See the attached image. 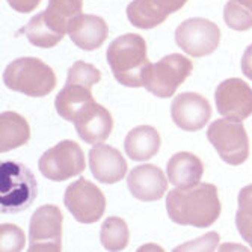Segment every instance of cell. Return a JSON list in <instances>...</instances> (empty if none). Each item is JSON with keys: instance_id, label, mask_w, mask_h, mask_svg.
I'll return each instance as SVG.
<instances>
[{"instance_id": "cell-1", "label": "cell", "mask_w": 252, "mask_h": 252, "mask_svg": "<svg viewBox=\"0 0 252 252\" xmlns=\"http://www.w3.org/2000/svg\"><path fill=\"white\" fill-rule=\"evenodd\" d=\"M222 204L218 189L210 183L172 189L166 196V212L177 225L207 228L220 216Z\"/></svg>"}, {"instance_id": "cell-2", "label": "cell", "mask_w": 252, "mask_h": 252, "mask_svg": "<svg viewBox=\"0 0 252 252\" xmlns=\"http://www.w3.org/2000/svg\"><path fill=\"white\" fill-rule=\"evenodd\" d=\"M107 63L113 77L127 88L144 86V74L150 66L147 42L137 33H126L107 47Z\"/></svg>"}, {"instance_id": "cell-3", "label": "cell", "mask_w": 252, "mask_h": 252, "mask_svg": "<svg viewBox=\"0 0 252 252\" xmlns=\"http://www.w3.org/2000/svg\"><path fill=\"white\" fill-rule=\"evenodd\" d=\"M3 83L15 93L29 97H45L56 88V74L52 68L36 58L12 61L3 71Z\"/></svg>"}, {"instance_id": "cell-4", "label": "cell", "mask_w": 252, "mask_h": 252, "mask_svg": "<svg viewBox=\"0 0 252 252\" xmlns=\"http://www.w3.org/2000/svg\"><path fill=\"white\" fill-rule=\"evenodd\" d=\"M38 185L31 169L23 163L0 165V209L5 215L20 213L31 207L36 198Z\"/></svg>"}, {"instance_id": "cell-5", "label": "cell", "mask_w": 252, "mask_h": 252, "mask_svg": "<svg viewBox=\"0 0 252 252\" xmlns=\"http://www.w3.org/2000/svg\"><path fill=\"white\" fill-rule=\"evenodd\" d=\"M192 70L193 63L189 58L178 53L168 55L156 63H150L144 74V86L158 98H169L190 76Z\"/></svg>"}, {"instance_id": "cell-6", "label": "cell", "mask_w": 252, "mask_h": 252, "mask_svg": "<svg viewBox=\"0 0 252 252\" xmlns=\"http://www.w3.org/2000/svg\"><path fill=\"white\" fill-rule=\"evenodd\" d=\"M207 139L228 165H242L249 157V137L245 127L233 120H216L207 128Z\"/></svg>"}, {"instance_id": "cell-7", "label": "cell", "mask_w": 252, "mask_h": 252, "mask_svg": "<svg viewBox=\"0 0 252 252\" xmlns=\"http://www.w3.org/2000/svg\"><path fill=\"white\" fill-rule=\"evenodd\" d=\"M39 172L52 181H65L85 171V154L74 141H61L39 158Z\"/></svg>"}, {"instance_id": "cell-8", "label": "cell", "mask_w": 252, "mask_h": 252, "mask_svg": "<svg viewBox=\"0 0 252 252\" xmlns=\"http://www.w3.org/2000/svg\"><path fill=\"white\" fill-rule=\"evenodd\" d=\"M63 204L71 216L80 223H94L100 220L106 210V198L103 192L83 177L66 188Z\"/></svg>"}, {"instance_id": "cell-9", "label": "cell", "mask_w": 252, "mask_h": 252, "mask_svg": "<svg viewBox=\"0 0 252 252\" xmlns=\"http://www.w3.org/2000/svg\"><path fill=\"white\" fill-rule=\"evenodd\" d=\"M63 216L58 205L47 204L39 207L31 218L29 251L59 252L62 251Z\"/></svg>"}, {"instance_id": "cell-10", "label": "cell", "mask_w": 252, "mask_h": 252, "mask_svg": "<svg viewBox=\"0 0 252 252\" xmlns=\"http://www.w3.org/2000/svg\"><path fill=\"white\" fill-rule=\"evenodd\" d=\"M220 42V31L213 21L189 18L175 29V44L189 56L202 58L212 55Z\"/></svg>"}, {"instance_id": "cell-11", "label": "cell", "mask_w": 252, "mask_h": 252, "mask_svg": "<svg viewBox=\"0 0 252 252\" xmlns=\"http://www.w3.org/2000/svg\"><path fill=\"white\" fill-rule=\"evenodd\" d=\"M218 112L223 118L237 123L252 115V88L240 79H226L220 82L215 93Z\"/></svg>"}, {"instance_id": "cell-12", "label": "cell", "mask_w": 252, "mask_h": 252, "mask_svg": "<svg viewBox=\"0 0 252 252\" xmlns=\"http://www.w3.org/2000/svg\"><path fill=\"white\" fill-rule=\"evenodd\" d=\"M171 117L177 127L186 131H198L209 123L212 106L207 98L196 93H183L171 104Z\"/></svg>"}, {"instance_id": "cell-13", "label": "cell", "mask_w": 252, "mask_h": 252, "mask_svg": "<svg viewBox=\"0 0 252 252\" xmlns=\"http://www.w3.org/2000/svg\"><path fill=\"white\" fill-rule=\"evenodd\" d=\"M73 123L80 139L91 145L106 141L113 128V118L109 110L95 100L83 106L77 112Z\"/></svg>"}, {"instance_id": "cell-14", "label": "cell", "mask_w": 252, "mask_h": 252, "mask_svg": "<svg viewBox=\"0 0 252 252\" xmlns=\"http://www.w3.org/2000/svg\"><path fill=\"white\" fill-rule=\"evenodd\" d=\"M124 156L107 144H97L89 151V169L94 178L104 185H115L127 174Z\"/></svg>"}, {"instance_id": "cell-15", "label": "cell", "mask_w": 252, "mask_h": 252, "mask_svg": "<svg viewBox=\"0 0 252 252\" xmlns=\"http://www.w3.org/2000/svg\"><path fill=\"white\" fill-rule=\"evenodd\" d=\"M127 188L136 199L153 202L165 195L168 181L160 168L154 165H139L130 171Z\"/></svg>"}, {"instance_id": "cell-16", "label": "cell", "mask_w": 252, "mask_h": 252, "mask_svg": "<svg viewBox=\"0 0 252 252\" xmlns=\"http://www.w3.org/2000/svg\"><path fill=\"white\" fill-rule=\"evenodd\" d=\"M68 35L79 49L91 52L101 47L109 35V29L101 17L80 14L71 21Z\"/></svg>"}, {"instance_id": "cell-17", "label": "cell", "mask_w": 252, "mask_h": 252, "mask_svg": "<svg viewBox=\"0 0 252 252\" xmlns=\"http://www.w3.org/2000/svg\"><path fill=\"white\" fill-rule=\"evenodd\" d=\"M204 165L192 153L181 151L174 154L166 165V175L175 188H190L201 181Z\"/></svg>"}, {"instance_id": "cell-18", "label": "cell", "mask_w": 252, "mask_h": 252, "mask_svg": "<svg viewBox=\"0 0 252 252\" xmlns=\"http://www.w3.org/2000/svg\"><path fill=\"white\" fill-rule=\"evenodd\" d=\"M160 134L151 126L131 128L124 141V150L134 162H145L153 158L160 150Z\"/></svg>"}, {"instance_id": "cell-19", "label": "cell", "mask_w": 252, "mask_h": 252, "mask_svg": "<svg viewBox=\"0 0 252 252\" xmlns=\"http://www.w3.org/2000/svg\"><path fill=\"white\" fill-rule=\"evenodd\" d=\"M31 139L28 121L15 112H3L0 115V151L8 153L26 145Z\"/></svg>"}, {"instance_id": "cell-20", "label": "cell", "mask_w": 252, "mask_h": 252, "mask_svg": "<svg viewBox=\"0 0 252 252\" xmlns=\"http://www.w3.org/2000/svg\"><path fill=\"white\" fill-rule=\"evenodd\" d=\"M91 101H94L91 88L77 83H65L63 89L55 100V106L59 117H62L65 121L73 123L77 112Z\"/></svg>"}, {"instance_id": "cell-21", "label": "cell", "mask_w": 252, "mask_h": 252, "mask_svg": "<svg viewBox=\"0 0 252 252\" xmlns=\"http://www.w3.org/2000/svg\"><path fill=\"white\" fill-rule=\"evenodd\" d=\"M83 0H49V6L44 14L45 23L59 35L68 33L71 21L82 14Z\"/></svg>"}, {"instance_id": "cell-22", "label": "cell", "mask_w": 252, "mask_h": 252, "mask_svg": "<svg viewBox=\"0 0 252 252\" xmlns=\"http://www.w3.org/2000/svg\"><path fill=\"white\" fill-rule=\"evenodd\" d=\"M127 18L137 29H154L168 18L160 12L153 0H133L127 6Z\"/></svg>"}, {"instance_id": "cell-23", "label": "cell", "mask_w": 252, "mask_h": 252, "mask_svg": "<svg viewBox=\"0 0 252 252\" xmlns=\"http://www.w3.org/2000/svg\"><path fill=\"white\" fill-rule=\"evenodd\" d=\"M128 226L124 219L110 216L103 222L100 231V242L106 251L118 252L126 249L128 245Z\"/></svg>"}, {"instance_id": "cell-24", "label": "cell", "mask_w": 252, "mask_h": 252, "mask_svg": "<svg viewBox=\"0 0 252 252\" xmlns=\"http://www.w3.org/2000/svg\"><path fill=\"white\" fill-rule=\"evenodd\" d=\"M26 38L29 39L31 44L36 45V47H42V49H50L55 47L56 44L61 42V39L63 38L62 35L56 33L47 23L44 20V14L39 12L36 14L28 25L23 29Z\"/></svg>"}, {"instance_id": "cell-25", "label": "cell", "mask_w": 252, "mask_h": 252, "mask_svg": "<svg viewBox=\"0 0 252 252\" xmlns=\"http://www.w3.org/2000/svg\"><path fill=\"white\" fill-rule=\"evenodd\" d=\"M239 210L236 213V226L242 239L252 248V185L245 186L237 198Z\"/></svg>"}, {"instance_id": "cell-26", "label": "cell", "mask_w": 252, "mask_h": 252, "mask_svg": "<svg viewBox=\"0 0 252 252\" xmlns=\"http://www.w3.org/2000/svg\"><path fill=\"white\" fill-rule=\"evenodd\" d=\"M223 20L226 26L233 31L245 32L252 29V11L239 3L237 0H228L226 2L223 8Z\"/></svg>"}, {"instance_id": "cell-27", "label": "cell", "mask_w": 252, "mask_h": 252, "mask_svg": "<svg viewBox=\"0 0 252 252\" xmlns=\"http://www.w3.org/2000/svg\"><path fill=\"white\" fill-rule=\"evenodd\" d=\"M101 79V73L93 63H88L83 61H77L70 70H68L66 83H77L88 88H93Z\"/></svg>"}, {"instance_id": "cell-28", "label": "cell", "mask_w": 252, "mask_h": 252, "mask_svg": "<svg viewBox=\"0 0 252 252\" xmlns=\"http://www.w3.org/2000/svg\"><path fill=\"white\" fill-rule=\"evenodd\" d=\"M25 245H26V239H25V233L21 231V228L12 223H5L0 226V249H2V252L3 251L18 252L25 248Z\"/></svg>"}, {"instance_id": "cell-29", "label": "cell", "mask_w": 252, "mask_h": 252, "mask_svg": "<svg viewBox=\"0 0 252 252\" xmlns=\"http://www.w3.org/2000/svg\"><path fill=\"white\" fill-rule=\"evenodd\" d=\"M218 243H219L218 233H209V234L202 236L201 239H196L189 243L177 246L174 251L175 252H180V251H215Z\"/></svg>"}, {"instance_id": "cell-30", "label": "cell", "mask_w": 252, "mask_h": 252, "mask_svg": "<svg viewBox=\"0 0 252 252\" xmlns=\"http://www.w3.org/2000/svg\"><path fill=\"white\" fill-rule=\"evenodd\" d=\"M188 0H153V3L156 5V8L162 12L163 15H169L172 12L180 11L183 6L186 5Z\"/></svg>"}, {"instance_id": "cell-31", "label": "cell", "mask_w": 252, "mask_h": 252, "mask_svg": "<svg viewBox=\"0 0 252 252\" xmlns=\"http://www.w3.org/2000/svg\"><path fill=\"white\" fill-rule=\"evenodd\" d=\"M6 2L17 12L28 14V12H32L33 9L38 8V5L41 3V0H6Z\"/></svg>"}, {"instance_id": "cell-32", "label": "cell", "mask_w": 252, "mask_h": 252, "mask_svg": "<svg viewBox=\"0 0 252 252\" xmlns=\"http://www.w3.org/2000/svg\"><path fill=\"white\" fill-rule=\"evenodd\" d=\"M242 73L246 79L252 80V44L245 50L242 56Z\"/></svg>"}, {"instance_id": "cell-33", "label": "cell", "mask_w": 252, "mask_h": 252, "mask_svg": "<svg viewBox=\"0 0 252 252\" xmlns=\"http://www.w3.org/2000/svg\"><path fill=\"white\" fill-rule=\"evenodd\" d=\"M239 3H242L243 6H246L248 9H251L252 11V0H237Z\"/></svg>"}]
</instances>
